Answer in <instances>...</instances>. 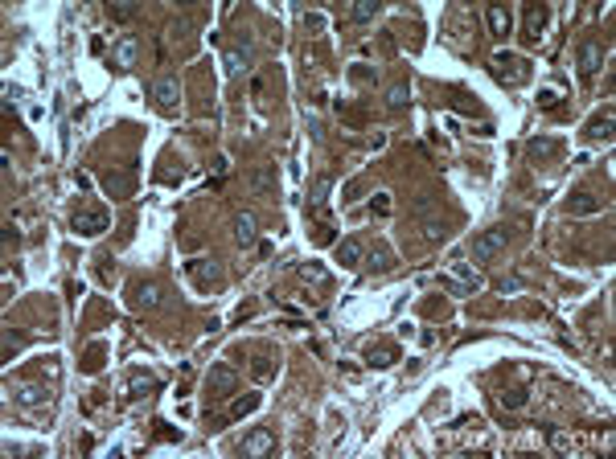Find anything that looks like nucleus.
Returning <instances> with one entry per match:
<instances>
[{"mask_svg":"<svg viewBox=\"0 0 616 459\" xmlns=\"http://www.w3.org/2000/svg\"><path fill=\"white\" fill-rule=\"evenodd\" d=\"M444 234H448V226H444V222H435V217H428V222H423V238H428V242H440Z\"/></svg>","mask_w":616,"mask_h":459,"instance_id":"nucleus-32","label":"nucleus"},{"mask_svg":"<svg viewBox=\"0 0 616 459\" xmlns=\"http://www.w3.org/2000/svg\"><path fill=\"white\" fill-rule=\"evenodd\" d=\"M136 189V168H107L103 172V193L116 197V201H123V197H132Z\"/></svg>","mask_w":616,"mask_h":459,"instance_id":"nucleus-4","label":"nucleus"},{"mask_svg":"<svg viewBox=\"0 0 616 459\" xmlns=\"http://www.w3.org/2000/svg\"><path fill=\"white\" fill-rule=\"evenodd\" d=\"M604 210V201L600 197H592V193H575L571 201H567V213L571 217H583V213H600Z\"/></svg>","mask_w":616,"mask_h":459,"instance_id":"nucleus-15","label":"nucleus"},{"mask_svg":"<svg viewBox=\"0 0 616 459\" xmlns=\"http://www.w3.org/2000/svg\"><path fill=\"white\" fill-rule=\"evenodd\" d=\"M238 451H243V455H251V459H255V455H267V451H276V435H271V430H251Z\"/></svg>","mask_w":616,"mask_h":459,"instance_id":"nucleus-10","label":"nucleus"},{"mask_svg":"<svg viewBox=\"0 0 616 459\" xmlns=\"http://www.w3.org/2000/svg\"><path fill=\"white\" fill-rule=\"evenodd\" d=\"M362 259H366V246L358 242V238H341V242H337V262H341V267H358Z\"/></svg>","mask_w":616,"mask_h":459,"instance_id":"nucleus-13","label":"nucleus"},{"mask_svg":"<svg viewBox=\"0 0 616 459\" xmlns=\"http://www.w3.org/2000/svg\"><path fill=\"white\" fill-rule=\"evenodd\" d=\"M189 275H193L198 287H218V283H222V267H218L214 259H193L189 262Z\"/></svg>","mask_w":616,"mask_h":459,"instance_id":"nucleus-7","label":"nucleus"},{"mask_svg":"<svg viewBox=\"0 0 616 459\" xmlns=\"http://www.w3.org/2000/svg\"><path fill=\"white\" fill-rule=\"evenodd\" d=\"M452 271H456V275H452V279H460V283H465V287H473V292H477V287H481V275H477V271H473V267H468V262H456V267H452Z\"/></svg>","mask_w":616,"mask_h":459,"instance_id":"nucleus-30","label":"nucleus"},{"mask_svg":"<svg viewBox=\"0 0 616 459\" xmlns=\"http://www.w3.org/2000/svg\"><path fill=\"white\" fill-rule=\"evenodd\" d=\"M132 304L136 308H156V304H161V283H136Z\"/></svg>","mask_w":616,"mask_h":459,"instance_id":"nucleus-16","label":"nucleus"},{"mask_svg":"<svg viewBox=\"0 0 616 459\" xmlns=\"http://www.w3.org/2000/svg\"><path fill=\"white\" fill-rule=\"evenodd\" d=\"M366 262H370V271H374V275H386V271L395 267V254H390V246L378 242V246H374V250L366 254Z\"/></svg>","mask_w":616,"mask_h":459,"instance_id":"nucleus-22","label":"nucleus"},{"mask_svg":"<svg viewBox=\"0 0 616 459\" xmlns=\"http://www.w3.org/2000/svg\"><path fill=\"white\" fill-rule=\"evenodd\" d=\"M550 447H559V451H567L571 443H567V435H559V430H555V435H550Z\"/></svg>","mask_w":616,"mask_h":459,"instance_id":"nucleus-40","label":"nucleus"},{"mask_svg":"<svg viewBox=\"0 0 616 459\" xmlns=\"http://www.w3.org/2000/svg\"><path fill=\"white\" fill-rule=\"evenodd\" d=\"M210 390L214 393H234L238 390V373H234L231 365H214V369H210Z\"/></svg>","mask_w":616,"mask_h":459,"instance_id":"nucleus-12","label":"nucleus"},{"mask_svg":"<svg viewBox=\"0 0 616 459\" xmlns=\"http://www.w3.org/2000/svg\"><path fill=\"white\" fill-rule=\"evenodd\" d=\"M234 238H238V246H251L255 238H259V230H255V213H238V217H234Z\"/></svg>","mask_w":616,"mask_h":459,"instance_id":"nucleus-21","label":"nucleus"},{"mask_svg":"<svg viewBox=\"0 0 616 459\" xmlns=\"http://www.w3.org/2000/svg\"><path fill=\"white\" fill-rule=\"evenodd\" d=\"M493 74H498V82H505V86H517V82H526L530 66H526V58H517V53H498V58H493Z\"/></svg>","mask_w":616,"mask_h":459,"instance_id":"nucleus-2","label":"nucleus"},{"mask_svg":"<svg viewBox=\"0 0 616 459\" xmlns=\"http://www.w3.org/2000/svg\"><path fill=\"white\" fill-rule=\"evenodd\" d=\"M583 135H587V140H604V144H608V140H612V111L596 115V119L583 128Z\"/></svg>","mask_w":616,"mask_h":459,"instance_id":"nucleus-20","label":"nucleus"},{"mask_svg":"<svg viewBox=\"0 0 616 459\" xmlns=\"http://www.w3.org/2000/svg\"><path fill=\"white\" fill-rule=\"evenodd\" d=\"M358 193H362V180H350V185H345V189H341V201H345V205H350V201H353V197H358Z\"/></svg>","mask_w":616,"mask_h":459,"instance_id":"nucleus-37","label":"nucleus"},{"mask_svg":"<svg viewBox=\"0 0 616 459\" xmlns=\"http://www.w3.org/2000/svg\"><path fill=\"white\" fill-rule=\"evenodd\" d=\"M538 98H542V107H555V103H559V91H542Z\"/></svg>","mask_w":616,"mask_h":459,"instance_id":"nucleus-41","label":"nucleus"},{"mask_svg":"<svg viewBox=\"0 0 616 459\" xmlns=\"http://www.w3.org/2000/svg\"><path fill=\"white\" fill-rule=\"evenodd\" d=\"M501 406H510V410L526 406V393H522V390H510V393H501Z\"/></svg>","mask_w":616,"mask_h":459,"instance_id":"nucleus-35","label":"nucleus"},{"mask_svg":"<svg viewBox=\"0 0 616 459\" xmlns=\"http://www.w3.org/2000/svg\"><path fill=\"white\" fill-rule=\"evenodd\" d=\"M136 13H140V4H132V0H128V4H111V16H116V21H132Z\"/></svg>","mask_w":616,"mask_h":459,"instance_id":"nucleus-34","label":"nucleus"},{"mask_svg":"<svg viewBox=\"0 0 616 459\" xmlns=\"http://www.w3.org/2000/svg\"><path fill=\"white\" fill-rule=\"evenodd\" d=\"M440 287H444V292H452V295H473V287H465L460 279H452V275H440Z\"/></svg>","mask_w":616,"mask_h":459,"instance_id":"nucleus-33","label":"nucleus"},{"mask_svg":"<svg viewBox=\"0 0 616 459\" xmlns=\"http://www.w3.org/2000/svg\"><path fill=\"white\" fill-rule=\"evenodd\" d=\"M329 197H333V177H317L313 180V210L325 217V210H329Z\"/></svg>","mask_w":616,"mask_h":459,"instance_id":"nucleus-17","label":"nucleus"},{"mask_svg":"<svg viewBox=\"0 0 616 459\" xmlns=\"http://www.w3.org/2000/svg\"><path fill=\"white\" fill-rule=\"evenodd\" d=\"M21 349V336H4V357L13 361V353Z\"/></svg>","mask_w":616,"mask_h":459,"instance_id":"nucleus-39","label":"nucleus"},{"mask_svg":"<svg viewBox=\"0 0 616 459\" xmlns=\"http://www.w3.org/2000/svg\"><path fill=\"white\" fill-rule=\"evenodd\" d=\"M505 242H510V230H505V226L485 230L481 238H473V259H477V262H489L498 250H505Z\"/></svg>","mask_w":616,"mask_h":459,"instance_id":"nucleus-3","label":"nucleus"},{"mask_svg":"<svg viewBox=\"0 0 616 459\" xmlns=\"http://www.w3.org/2000/svg\"><path fill=\"white\" fill-rule=\"evenodd\" d=\"M399 361V349L395 344H370L366 349V365H374V369H386V365H395Z\"/></svg>","mask_w":616,"mask_h":459,"instance_id":"nucleus-14","label":"nucleus"},{"mask_svg":"<svg viewBox=\"0 0 616 459\" xmlns=\"http://www.w3.org/2000/svg\"><path fill=\"white\" fill-rule=\"evenodd\" d=\"M152 98H156V107H161V111H173V107H177V98H181L177 78H173V74H161V78L152 82Z\"/></svg>","mask_w":616,"mask_h":459,"instance_id":"nucleus-5","label":"nucleus"},{"mask_svg":"<svg viewBox=\"0 0 616 459\" xmlns=\"http://www.w3.org/2000/svg\"><path fill=\"white\" fill-rule=\"evenodd\" d=\"M136 58H140V41H136L132 33H128V37H119V46H116V62L123 66V70H132Z\"/></svg>","mask_w":616,"mask_h":459,"instance_id":"nucleus-19","label":"nucleus"},{"mask_svg":"<svg viewBox=\"0 0 616 459\" xmlns=\"http://www.w3.org/2000/svg\"><path fill=\"white\" fill-rule=\"evenodd\" d=\"M300 275L308 279V283H317V287H329V271L317 267V262H304V267H300Z\"/></svg>","mask_w":616,"mask_h":459,"instance_id":"nucleus-29","label":"nucleus"},{"mask_svg":"<svg viewBox=\"0 0 616 459\" xmlns=\"http://www.w3.org/2000/svg\"><path fill=\"white\" fill-rule=\"evenodd\" d=\"M374 213H378V217L390 213V193H374Z\"/></svg>","mask_w":616,"mask_h":459,"instance_id":"nucleus-36","label":"nucleus"},{"mask_svg":"<svg viewBox=\"0 0 616 459\" xmlns=\"http://www.w3.org/2000/svg\"><path fill=\"white\" fill-rule=\"evenodd\" d=\"M510 29H514V16H510V9L493 4V9H489V33H493V37H505Z\"/></svg>","mask_w":616,"mask_h":459,"instance_id":"nucleus-23","label":"nucleus"},{"mask_svg":"<svg viewBox=\"0 0 616 459\" xmlns=\"http://www.w3.org/2000/svg\"><path fill=\"white\" fill-rule=\"evenodd\" d=\"M251 373H255V381H271V377H276V361L267 357V353H259L255 365H251Z\"/></svg>","mask_w":616,"mask_h":459,"instance_id":"nucleus-27","label":"nucleus"},{"mask_svg":"<svg viewBox=\"0 0 616 459\" xmlns=\"http://www.w3.org/2000/svg\"><path fill=\"white\" fill-rule=\"evenodd\" d=\"M407 107H411V86H407V82H395V86L386 91V111L399 115V111H407Z\"/></svg>","mask_w":616,"mask_h":459,"instance_id":"nucleus-18","label":"nucleus"},{"mask_svg":"<svg viewBox=\"0 0 616 459\" xmlns=\"http://www.w3.org/2000/svg\"><path fill=\"white\" fill-rule=\"evenodd\" d=\"M17 402H21V406H37V402H46V390L29 381V386H21V390H17Z\"/></svg>","mask_w":616,"mask_h":459,"instance_id":"nucleus-28","label":"nucleus"},{"mask_svg":"<svg viewBox=\"0 0 616 459\" xmlns=\"http://www.w3.org/2000/svg\"><path fill=\"white\" fill-rule=\"evenodd\" d=\"M222 62H226V74H243V70L251 66V37H243V46L226 49V58H222Z\"/></svg>","mask_w":616,"mask_h":459,"instance_id":"nucleus-11","label":"nucleus"},{"mask_svg":"<svg viewBox=\"0 0 616 459\" xmlns=\"http://www.w3.org/2000/svg\"><path fill=\"white\" fill-rule=\"evenodd\" d=\"M542 29H547V9H526V21H522V41L526 46H534L538 37H542Z\"/></svg>","mask_w":616,"mask_h":459,"instance_id":"nucleus-9","label":"nucleus"},{"mask_svg":"<svg viewBox=\"0 0 616 459\" xmlns=\"http://www.w3.org/2000/svg\"><path fill=\"white\" fill-rule=\"evenodd\" d=\"M350 16L358 21V25H362V21H374V16H378V0H362V4H353Z\"/></svg>","mask_w":616,"mask_h":459,"instance_id":"nucleus-31","label":"nucleus"},{"mask_svg":"<svg viewBox=\"0 0 616 459\" xmlns=\"http://www.w3.org/2000/svg\"><path fill=\"white\" fill-rule=\"evenodd\" d=\"M70 226H74V234H83V238H99L103 230L111 226V213L103 210V205H91V210L74 213V217H70Z\"/></svg>","mask_w":616,"mask_h":459,"instance_id":"nucleus-1","label":"nucleus"},{"mask_svg":"<svg viewBox=\"0 0 616 459\" xmlns=\"http://www.w3.org/2000/svg\"><path fill=\"white\" fill-rule=\"evenodd\" d=\"M563 152V140H555V135H534L530 144H526V156H530L534 164H547V160H555Z\"/></svg>","mask_w":616,"mask_h":459,"instance_id":"nucleus-6","label":"nucleus"},{"mask_svg":"<svg viewBox=\"0 0 616 459\" xmlns=\"http://www.w3.org/2000/svg\"><path fill=\"white\" fill-rule=\"evenodd\" d=\"M156 377H148V373H132L128 377V398H148V393H156Z\"/></svg>","mask_w":616,"mask_h":459,"instance_id":"nucleus-24","label":"nucleus"},{"mask_svg":"<svg viewBox=\"0 0 616 459\" xmlns=\"http://www.w3.org/2000/svg\"><path fill=\"white\" fill-rule=\"evenodd\" d=\"M259 393H247V398H234V406H231V418H247V414H255L259 410Z\"/></svg>","mask_w":616,"mask_h":459,"instance_id":"nucleus-26","label":"nucleus"},{"mask_svg":"<svg viewBox=\"0 0 616 459\" xmlns=\"http://www.w3.org/2000/svg\"><path fill=\"white\" fill-rule=\"evenodd\" d=\"M600 66H604V46H600V41H583L580 46V74L592 78V74H600Z\"/></svg>","mask_w":616,"mask_h":459,"instance_id":"nucleus-8","label":"nucleus"},{"mask_svg":"<svg viewBox=\"0 0 616 459\" xmlns=\"http://www.w3.org/2000/svg\"><path fill=\"white\" fill-rule=\"evenodd\" d=\"M251 185H255L259 197H276V172H271V168H259V172L251 177Z\"/></svg>","mask_w":616,"mask_h":459,"instance_id":"nucleus-25","label":"nucleus"},{"mask_svg":"<svg viewBox=\"0 0 616 459\" xmlns=\"http://www.w3.org/2000/svg\"><path fill=\"white\" fill-rule=\"evenodd\" d=\"M304 25H308V29H325V16H320V13H304Z\"/></svg>","mask_w":616,"mask_h":459,"instance_id":"nucleus-38","label":"nucleus"}]
</instances>
